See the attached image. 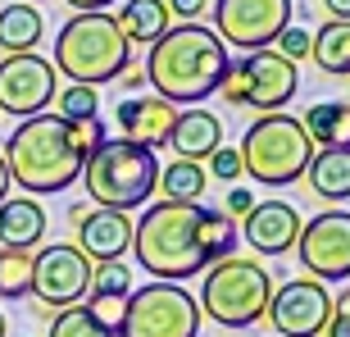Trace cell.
I'll return each instance as SVG.
<instances>
[{"instance_id": "cell-37", "label": "cell", "mask_w": 350, "mask_h": 337, "mask_svg": "<svg viewBox=\"0 0 350 337\" xmlns=\"http://www.w3.org/2000/svg\"><path fill=\"white\" fill-rule=\"evenodd\" d=\"M64 5H73L78 14H105V5H114V0H64Z\"/></svg>"}, {"instance_id": "cell-29", "label": "cell", "mask_w": 350, "mask_h": 337, "mask_svg": "<svg viewBox=\"0 0 350 337\" xmlns=\"http://www.w3.org/2000/svg\"><path fill=\"white\" fill-rule=\"evenodd\" d=\"M32 287V255L27 251H0V301H18Z\"/></svg>"}, {"instance_id": "cell-18", "label": "cell", "mask_w": 350, "mask_h": 337, "mask_svg": "<svg viewBox=\"0 0 350 337\" xmlns=\"http://www.w3.org/2000/svg\"><path fill=\"white\" fill-rule=\"evenodd\" d=\"M87 297L91 301H82V305H87V310L114 333L118 319H123V305H128V297H132V269L123 264V260H118V264H96Z\"/></svg>"}, {"instance_id": "cell-8", "label": "cell", "mask_w": 350, "mask_h": 337, "mask_svg": "<svg viewBox=\"0 0 350 337\" xmlns=\"http://www.w3.org/2000/svg\"><path fill=\"white\" fill-rule=\"evenodd\" d=\"M114 337H200V305L182 283L132 287Z\"/></svg>"}, {"instance_id": "cell-24", "label": "cell", "mask_w": 350, "mask_h": 337, "mask_svg": "<svg viewBox=\"0 0 350 337\" xmlns=\"http://www.w3.org/2000/svg\"><path fill=\"white\" fill-rule=\"evenodd\" d=\"M300 128L319 151H332V146H350V105L346 101H314L300 118Z\"/></svg>"}, {"instance_id": "cell-30", "label": "cell", "mask_w": 350, "mask_h": 337, "mask_svg": "<svg viewBox=\"0 0 350 337\" xmlns=\"http://www.w3.org/2000/svg\"><path fill=\"white\" fill-rule=\"evenodd\" d=\"M51 337H114L109 328L87 310V305H68L51 319Z\"/></svg>"}, {"instance_id": "cell-26", "label": "cell", "mask_w": 350, "mask_h": 337, "mask_svg": "<svg viewBox=\"0 0 350 337\" xmlns=\"http://www.w3.org/2000/svg\"><path fill=\"white\" fill-rule=\"evenodd\" d=\"M310 60L332 78H350V23L327 18L319 32H310Z\"/></svg>"}, {"instance_id": "cell-34", "label": "cell", "mask_w": 350, "mask_h": 337, "mask_svg": "<svg viewBox=\"0 0 350 337\" xmlns=\"http://www.w3.org/2000/svg\"><path fill=\"white\" fill-rule=\"evenodd\" d=\"M250 210H255V192H246V187H232V192L223 196V214H228V219H246Z\"/></svg>"}, {"instance_id": "cell-15", "label": "cell", "mask_w": 350, "mask_h": 337, "mask_svg": "<svg viewBox=\"0 0 350 337\" xmlns=\"http://www.w3.org/2000/svg\"><path fill=\"white\" fill-rule=\"evenodd\" d=\"M78 251L91 264H118L132 251V219L118 210H87L78 219Z\"/></svg>"}, {"instance_id": "cell-21", "label": "cell", "mask_w": 350, "mask_h": 337, "mask_svg": "<svg viewBox=\"0 0 350 337\" xmlns=\"http://www.w3.org/2000/svg\"><path fill=\"white\" fill-rule=\"evenodd\" d=\"M114 23H118V32H123L128 46H155L173 27V14H169L164 0H128V5L114 14Z\"/></svg>"}, {"instance_id": "cell-22", "label": "cell", "mask_w": 350, "mask_h": 337, "mask_svg": "<svg viewBox=\"0 0 350 337\" xmlns=\"http://www.w3.org/2000/svg\"><path fill=\"white\" fill-rule=\"evenodd\" d=\"M46 37V18L41 10H32L27 0H14L0 10V51L10 55H32Z\"/></svg>"}, {"instance_id": "cell-13", "label": "cell", "mask_w": 350, "mask_h": 337, "mask_svg": "<svg viewBox=\"0 0 350 337\" xmlns=\"http://www.w3.org/2000/svg\"><path fill=\"white\" fill-rule=\"evenodd\" d=\"M296 251L314 283L350 278V210H323L310 223H300Z\"/></svg>"}, {"instance_id": "cell-20", "label": "cell", "mask_w": 350, "mask_h": 337, "mask_svg": "<svg viewBox=\"0 0 350 337\" xmlns=\"http://www.w3.org/2000/svg\"><path fill=\"white\" fill-rule=\"evenodd\" d=\"M46 237V210L32 196H18V201H0V251H32L41 247Z\"/></svg>"}, {"instance_id": "cell-33", "label": "cell", "mask_w": 350, "mask_h": 337, "mask_svg": "<svg viewBox=\"0 0 350 337\" xmlns=\"http://www.w3.org/2000/svg\"><path fill=\"white\" fill-rule=\"evenodd\" d=\"M323 333L327 337H350V287L341 297H332V319H327Z\"/></svg>"}, {"instance_id": "cell-2", "label": "cell", "mask_w": 350, "mask_h": 337, "mask_svg": "<svg viewBox=\"0 0 350 337\" xmlns=\"http://www.w3.org/2000/svg\"><path fill=\"white\" fill-rule=\"evenodd\" d=\"M82 151L73 142V123L59 114H37L23 118L5 146V168L10 182L23 187V196H59L82 178Z\"/></svg>"}, {"instance_id": "cell-36", "label": "cell", "mask_w": 350, "mask_h": 337, "mask_svg": "<svg viewBox=\"0 0 350 337\" xmlns=\"http://www.w3.org/2000/svg\"><path fill=\"white\" fill-rule=\"evenodd\" d=\"M164 5H169V14L182 18V23H196V18L209 10V0H164Z\"/></svg>"}, {"instance_id": "cell-6", "label": "cell", "mask_w": 350, "mask_h": 337, "mask_svg": "<svg viewBox=\"0 0 350 337\" xmlns=\"http://www.w3.org/2000/svg\"><path fill=\"white\" fill-rule=\"evenodd\" d=\"M237 155H241V173H250L255 182L291 187V182L305 178V168L314 160V142L305 137L300 118L278 110V114H260L250 123L241 146H237Z\"/></svg>"}, {"instance_id": "cell-42", "label": "cell", "mask_w": 350, "mask_h": 337, "mask_svg": "<svg viewBox=\"0 0 350 337\" xmlns=\"http://www.w3.org/2000/svg\"><path fill=\"white\" fill-rule=\"evenodd\" d=\"M346 105H350V87H346Z\"/></svg>"}, {"instance_id": "cell-3", "label": "cell", "mask_w": 350, "mask_h": 337, "mask_svg": "<svg viewBox=\"0 0 350 337\" xmlns=\"http://www.w3.org/2000/svg\"><path fill=\"white\" fill-rule=\"evenodd\" d=\"M200 210L205 205H169L155 201L132 228V251L155 283H182L191 273L209 269L205 242H200Z\"/></svg>"}, {"instance_id": "cell-38", "label": "cell", "mask_w": 350, "mask_h": 337, "mask_svg": "<svg viewBox=\"0 0 350 337\" xmlns=\"http://www.w3.org/2000/svg\"><path fill=\"white\" fill-rule=\"evenodd\" d=\"M323 10L337 18V23H350V0H323Z\"/></svg>"}, {"instance_id": "cell-4", "label": "cell", "mask_w": 350, "mask_h": 337, "mask_svg": "<svg viewBox=\"0 0 350 337\" xmlns=\"http://www.w3.org/2000/svg\"><path fill=\"white\" fill-rule=\"evenodd\" d=\"M51 64L78 87H100V82L123 78V68H132V46L123 41L114 14H73L55 37Z\"/></svg>"}, {"instance_id": "cell-41", "label": "cell", "mask_w": 350, "mask_h": 337, "mask_svg": "<svg viewBox=\"0 0 350 337\" xmlns=\"http://www.w3.org/2000/svg\"><path fill=\"white\" fill-rule=\"evenodd\" d=\"M5 333H10V324H5V310H0V337H5Z\"/></svg>"}, {"instance_id": "cell-9", "label": "cell", "mask_w": 350, "mask_h": 337, "mask_svg": "<svg viewBox=\"0 0 350 337\" xmlns=\"http://www.w3.org/2000/svg\"><path fill=\"white\" fill-rule=\"evenodd\" d=\"M296 91H300V68L291 60H282L278 51H250L228 64L219 96L228 105H250L260 114H278Z\"/></svg>"}, {"instance_id": "cell-23", "label": "cell", "mask_w": 350, "mask_h": 337, "mask_svg": "<svg viewBox=\"0 0 350 337\" xmlns=\"http://www.w3.org/2000/svg\"><path fill=\"white\" fill-rule=\"evenodd\" d=\"M305 182L314 187V196L323 201H350V146H332V151H314Z\"/></svg>"}, {"instance_id": "cell-39", "label": "cell", "mask_w": 350, "mask_h": 337, "mask_svg": "<svg viewBox=\"0 0 350 337\" xmlns=\"http://www.w3.org/2000/svg\"><path fill=\"white\" fill-rule=\"evenodd\" d=\"M142 82H146V73H142V68H123V87H132V91H137Z\"/></svg>"}, {"instance_id": "cell-31", "label": "cell", "mask_w": 350, "mask_h": 337, "mask_svg": "<svg viewBox=\"0 0 350 337\" xmlns=\"http://www.w3.org/2000/svg\"><path fill=\"white\" fill-rule=\"evenodd\" d=\"M273 51L282 55V60H291V64H296V60H305V55H310V32H305V27H286L282 37L273 41Z\"/></svg>"}, {"instance_id": "cell-27", "label": "cell", "mask_w": 350, "mask_h": 337, "mask_svg": "<svg viewBox=\"0 0 350 337\" xmlns=\"http://www.w3.org/2000/svg\"><path fill=\"white\" fill-rule=\"evenodd\" d=\"M200 242H205V255H209V264H214V260L237 255L241 233H237V223L228 219L223 210H200Z\"/></svg>"}, {"instance_id": "cell-35", "label": "cell", "mask_w": 350, "mask_h": 337, "mask_svg": "<svg viewBox=\"0 0 350 337\" xmlns=\"http://www.w3.org/2000/svg\"><path fill=\"white\" fill-rule=\"evenodd\" d=\"M73 142H78V151H82V160L96 151V146L105 142V128H100V118L96 123H73Z\"/></svg>"}, {"instance_id": "cell-1", "label": "cell", "mask_w": 350, "mask_h": 337, "mask_svg": "<svg viewBox=\"0 0 350 337\" xmlns=\"http://www.w3.org/2000/svg\"><path fill=\"white\" fill-rule=\"evenodd\" d=\"M232 64V55L214 37V27L205 23H178L150 46L146 55V82L159 101H169L173 110L187 105L196 110L200 101H209L223 87V73Z\"/></svg>"}, {"instance_id": "cell-40", "label": "cell", "mask_w": 350, "mask_h": 337, "mask_svg": "<svg viewBox=\"0 0 350 337\" xmlns=\"http://www.w3.org/2000/svg\"><path fill=\"white\" fill-rule=\"evenodd\" d=\"M0 201H10V168H5V155H0Z\"/></svg>"}, {"instance_id": "cell-25", "label": "cell", "mask_w": 350, "mask_h": 337, "mask_svg": "<svg viewBox=\"0 0 350 337\" xmlns=\"http://www.w3.org/2000/svg\"><path fill=\"white\" fill-rule=\"evenodd\" d=\"M205 187H209L205 164H191V160H173V164H159L155 192H164V201H169V205H200Z\"/></svg>"}, {"instance_id": "cell-10", "label": "cell", "mask_w": 350, "mask_h": 337, "mask_svg": "<svg viewBox=\"0 0 350 337\" xmlns=\"http://www.w3.org/2000/svg\"><path fill=\"white\" fill-rule=\"evenodd\" d=\"M291 0H214V37L237 51H273V41L291 27Z\"/></svg>"}, {"instance_id": "cell-7", "label": "cell", "mask_w": 350, "mask_h": 337, "mask_svg": "<svg viewBox=\"0 0 350 337\" xmlns=\"http://www.w3.org/2000/svg\"><path fill=\"white\" fill-rule=\"evenodd\" d=\"M269 297H273V278L260 260L228 255V260H214L209 264L196 305H200V314H209L223 328H250V324L264 319Z\"/></svg>"}, {"instance_id": "cell-32", "label": "cell", "mask_w": 350, "mask_h": 337, "mask_svg": "<svg viewBox=\"0 0 350 337\" xmlns=\"http://www.w3.org/2000/svg\"><path fill=\"white\" fill-rule=\"evenodd\" d=\"M209 173L223 178V182H237V178H241V155H237L232 146H219V151L209 155Z\"/></svg>"}, {"instance_id": "cell-14", "label": "cell", "mask_w": 350, "mask_h": 337, "mask_svg": "<svg viewBox=\"0 0 350 337\" xmlns=\"http://www.w3.org/2000/svg\"><path fill=\"white\" fill-rule=\"evenodd\" d=\"M264 314H269L278 337H319L332 319V297L314 278H291V283L273 287Z\"/></svg>"}, {"instance_id": "cell-28", "label": "cell", "mask_w": 350, "mask_h": 337, "mask_svg": "<svg viewBox=\"0 0 350 337\" xmlns=\"http://www.w3.org/2000/svg\"><path fill=\"white\" fill-rule=\"evenodd\" d=\"M55 101H59L55 114L64 118V123H96V118H100V91H96V87L68 82L64 91H55Z\"/></svg>"}, {"instance_id": "cell-17", "label": "cell", "mask_w": 350, "mask_h": 337, "mask_svg": "<svg viewBox=\"0 0 350 337\" xmlns=\"http://www.w3.org/2000/svg\"><path fill=\"white\" fill-rule=\"evenodd\" d=\"M114 118H118V128H123L128 142L146 146V151H159V146H169L178 110L169 101H159V96H128V101H118Z\"/></svg>"}, {"instance_id": "cell-11", "label": "cell", "mask_w": 350, "mask_h": 337, "mask_svg": "<svg viewBox=\"0 0 350 337\" xmlns=\"http://www.w3.org/2000/svg\"><path fill=\"white\" fill-rule=\"evenodd\" d=\"M91 273H96V264L73 242H51L32 255V287L27 292L51 310H68V305H82Z\"/></svg>"}, {"instance_id": "cell-5", "label": "cell", "mask_w": 350, "mask_h": 337, "mask_svg": "<svg viewBox=\"0 0 350 337\" xmlns=\"http://www.w3.org/2000/svg\"><path fill=\"white\" fill-rule=\"evenodd\" d=\"M82 182H87V196L96 201V210L128 214L150 201L159 182V160L155 151H146L128 137H105L82 164Z\"/></svg>"}, {"instance_id": "cell-16", "label": "cell", "mask_w": 350, "mask_h": 337, "mask_svg": "<svg viewBox=\"0 0 350 337\" xmlns=\"http://www.w3.org/2000/svg\"><path fill=\"white\" fill-rule=\"evenodd\" d=\"M241 223H246V247H255L260 255H286L300 237V214L286 201H255Z\"/></svg>"}, {"instance_id": "cell-19", "label": "cell", "mask_w": 350, "mask_h": 337, "mask_svg": "<svg viewBox=\"0 0 350 337\" xmlns=\"http://www.w3.org/2000/svg\"><path fill=\"white\" fill-rule=\"evenodd\" d=\"M169 146L178 151V160L200 164V160H209L223 146V123L209 114V110H200V105H196V110H182V114L173 118Z\"/></svg>"}, {"instance_id": "cell-12", "label": "cell", "mask_w": 350, "mask_h": 337, "mask_svg": "<svg viewBox=\"0 0 350 337\" xmlns=\"http://www.w3.org/2000/svg\"><path fill=\"white\" fill-rule=\"evenodd\" d=\"M55 91H59V73L37 51L0 60V114H14L18 123L37 118L55 105Z\"/></svg>"}]
</instances>
